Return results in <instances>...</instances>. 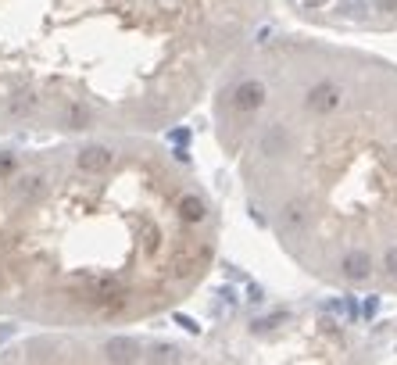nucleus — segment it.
Returning a JSON list of instances; mask_svg holds the SVG:
<instances>
[{"instance_id": "1", "label": "nucleus", "mask_w": 397, "mask_h": 365, "mask_svg": "<svg viewBox=\"0 0 397 365\" xmlns=\"http://www.w3.org/2000/svg\"><path fill=\"white\" fill-rule=\"evenodd\" d=\"M222 208L151 133L0 140V319L129 330L215 272Z\"/></svg>"}, {"instance_id": "2", "label": "nucleus", "mask_w": 397, "mask_h": 365, "mask_svg": "<svg viewBox=\"0 0 397 365\" xmlns=\"http://www.w3.org/2000/svg\"><path fill=\"white\" fill-rule=\"evenodd\" d=\"M247 211L304 276L397 297V61L311 33L255 36L212 90Z\"/></svg>"}, {"instance_id": "3", "label": "nucleus", "mask_w": 397, "mask_h": 365, "mask_svg": "<svg viewBox=\"0 0 397 365\" xmlns=\"http://www.w3.org/2000/svg\"><path fill=\"white\" fill-rule=\"evenodd\" d=\"M276 0H0V140L165 133Z\"/></svg>"}, {"instance_id": "4", "label": "nucleus", "mask_w": 397, "mask_h": 365, "mask_svg": "<svg viewBox=\"0 0 397 365\" xmlns=\"http://www.w3.org/2000/svg\"><path fill=\"white\" fill-rule=\"evenodd\" d=\"M304 26L326 33H394L397 0H283Z\"/></svg>"}]
</instances>
